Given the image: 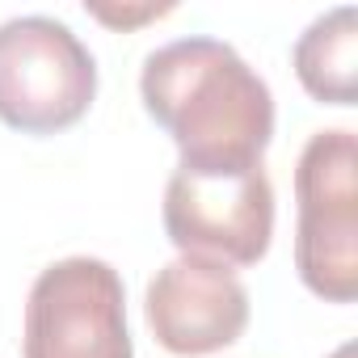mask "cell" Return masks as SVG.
Masks as SVG:
<instances>
[{"instance_id": "cell-1", "label": "cell", "mask_w": 358, "mask_h": 358, "mask_svg": "<svg viewBox=\"0 0 358 358\" xmlns=\"http://www.w3.org/2000/svg\"><path fill=\"white\" fill-rule=\"evenodd\" d=\"M139 97L190 169H253L274 139L270 85L220 38L156 47L143 59Z\"/></svg>"}, {"instance_id": "cell-2", "label": "cell", "mask_w": 358, "mask_h": 358, "mask_svg": "<svg viewBox=\"0 0 358 358\" xmlns=\"http://www.w3.org/2000/svg\"><path fill=\"white\" fill-rule=\"evenodd\" d=\"M295 270L329 303L358 295V143L354 131H316L295 164Z\"/></svg>"}, {"instance_id": "cell-3", "label": "cell", "mask_w": 358, "mask_h": 358, "mask_svg": "<svg viewBox=\"0 0 358 358\" xmlns=\"http://www.w3.org/2000/svg\"><path fill=\"white\" fill-rule=\"evenodd\" d=\"M97 97V59L72 26L30 13L0 26V122L22 135L76 127Z\"/></svg>"}, {"instance_id": "cell-4", "label": "cell", "mask_w": 358, "mask_h": 358, "mask_svg": "<svg viewBox=\"0 0 358 358\" xmlns=\"http://www.w3.org/2000/svg\"><path fill=\"white\" fill-rule=\"evenodd\" d=\"M164 236L220 266H257L274 241V186L253 169L177 164L164 186Z\"/></svg>"}, {"instance_id": "cell-5", "label": "cell", "mask_w": 358, "mask_h": 358, "mask_svg": "<svg viewBox=\"0 0 358 358\" xmlns=\"http://www.w3.org/2000/svg\"><path fill=\"white\" fill-rule=\"evenodd\" d=\"M26 358H135L127 291L110 262L64 257L47 266L26 299Z\"/></svg>"}, {"instance_id": "cell-6", "label": "cell", "mask_w": 358, "mask_h": 358, "mask_svg": "<svg viewBox=\"0 0 358 358\" xmlns=\"http://www.w3.org/2000/svg\"><path fill=\"white\" fill-rule=\"evenodd\" d=\"M143 316L169 354L207 358L236 345L249 329V291L232 266L182 253L148 282Z\"/></svg>"}, {"instance_id": "cell-7", "label": "cell", "mask_w": 358, "mask_h": 358, "mask_svg": "<svg viewBox=\"0 0 358 358\" xmlns=\"http://www.w3.org/2000/svg\"><path fill=\"white\" fill-rule=\"evenodd\" d=\"M299 85L329 106H354L358 97V13L337 5L316 17L291 51Z\"/></svg>"}, {"instance_id": "cell-8", "label": "cell", "mask_w": 358, "mask_h": 358, "mask_svg": "<svg viewBox=\"0 0 358 358\" xmlns=\"http://www.w3.org/2000/svg\"><path fill=\"white\" fill-rule=\"evenodd\" d=\"M333 358H354V345H341V350H337Z\"/></svg>"}]
</instances>
